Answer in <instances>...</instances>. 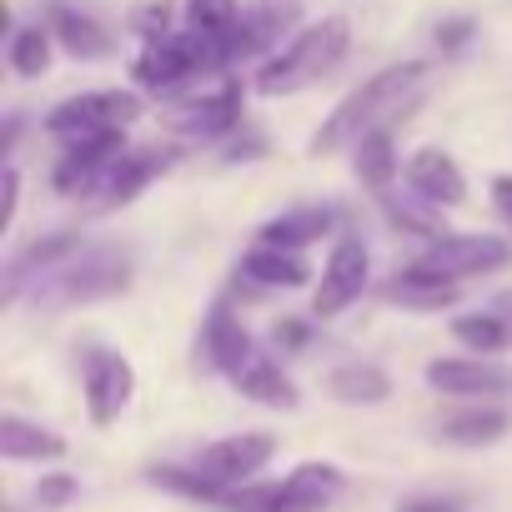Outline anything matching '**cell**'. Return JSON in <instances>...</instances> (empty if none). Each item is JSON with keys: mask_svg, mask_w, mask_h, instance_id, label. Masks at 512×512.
Masks as SVG:
<instances>
[{"mask_svg": "<svg viewBox=\"0 0 512 512\" xmlns=\"http://www.w3.org/2000/svg\"><path fill=\"white\" fill-rule=\"evenodd\" d=\"M432 81V66L427 61H402V66H387L377 76H367L357 91H347L337 101V111L317 126L312 136V156H332L342 146H357L367 131L377 126H392V116H402Z\"/></svg>", "mask_w": 512, "mask_h": 512, "instance_id": "6da1fadb", "label": "cell"}, {"mask_svg": "<svg viewBox=\"0 0 512 512\" xmlns=\"http://www.w3.org/2000/svg\"><path fill=\"white\" fill-rule=\"evenodd\" d=\"M347 51H352V26H347V16H322L317 26L292 31L287 46L262 61V71L251 76V91H256V96H297V91L317 86L327 71H337Z\"/></svg>", "mask_w": 512, "mask_h": 512, "instance_id": "7a4b0ae2", "label": "cell"}, {"mask_svg": "<svg viewBox=\"0 0 512 512\" xmlns=\"http://www.w3.org/2000/svg\"><path fill=\"white\" fill-rule=\"evenodd\" d=\"M126 287H131V251H121V246H71L61 262H51L26 292L36 297V307L66 312V307L116 297Z\"/></svg>", "mask_w": 512, "mask_h": 512, "instance_id": "3957f363", "label": "cell"}, {"mask_svg": "<svg viewBox=\"0 0 512 512\" xmlns=\"http://www.w3.org/2000/svg\"><path fill=\"white\" fill-rule=\"evenodd\" d=\"M347 477L332 462H302L277 482H241L231 492H221L216 507L226 512H327L342 497Z\"/></svg>", "mask_w": 512, "mask_h": 512, "instance_id": "277c9868", "label": "cell"}, {"mask_svg": "<svg viewBox=\"0 0 512 512\" xmlns=\"http://www.w3.org/2000/svg\"><path fill=\"white\" fill-rule=\"evenodd\" d=\"M507 262H512V241H502V236H492V231H447V236H432V241L412 256V267L437 272V277H452V282L502 272Z\"/></svg>", "mask_w": 512, "mask_h": 512, "instance_id": "5b68a950", "label": "cell"}, {"mask_svg": "<svg viewBox=\"0 0 512 512\" xmlns=\"http://www.w3.org/2000/svg\"><path fill=\"white\" fill-rule=\"evenodd\" d=\"M141 116V96L136 91H86V96H66L61 106L46 111V131L71 141V136H101V131H126Z\"/></svg>", "mask_w": 512, "mask_h": 512, "instance_id": "8992f818", "label": "cell"}, {"mask_svg": "<svg viewBox=\"0 0 512 512\" xmlns=\"http://www.w3.org/2000/svg\"><path fill=\"white\" fill-rule=\"evenodd\" d=\"M81 397H86V417L96 427H111L136 397V367L111 347H91L81 362Z\"/></svg>", "mask_w": 512, "mask_h": 512, "instance_id": "52a82bcc", "label": "cell"}, {"mask_svg": "<svg viewBox=\"0 0 512 512\" xmlns=\"http://www.w3.org/2000/svg\"><path fill=\"white\" fill-rule=\"evenodd\" d=\"M277 457V437L272 432H231V437H216L196 452V467L201 477H211L221 492L241 487V482H256L267 462ZM221 502V497H216Z\"/></svg>", "mask_w": 512, "mask_h": 512, "instance_id": "ba28073f", "label": "cell"}, {"mask_svg": "<svg viewBox=\"0 0 512 512\" xmlns=\"http://www.w3.org/2000/svg\"><path fill=\"white\" fill-rule=\"evenodd\" d=\"M367 277H372V256L362 246V236H342L327 256V267H322V282L312 292V317H337L347 312L362 292H367Z\"/></svg>", "mask_w": 512, "mask_h": 512, "instance_id": "9c48e42d", "label": "cell"}, {"mask_svg": "<svg viewBox=\"0 0 512 512\" xmlns=\"http://www.w3.org/2000/svg\"><path fill=\"white\" fill-rule=\"evenodd\" d=\"M427 387L442 397H507L512 392V367H497L492 357H437L427 362Z\"/></svg>", "mask_w": 512, "mask_h": 512, "instance_id": "30bf717a", "label": "cell"}, {"mask_svg": "<svg viewBox=\"0 0 512 512\" xmlns=\"http://www.w3.org/2000/svg\"><path fill=\"white\" fill-rule=\"evenodd\" d=\"M236 121H241V86L236 81H216L211 91L181 101L166 116V126L181 131V136H191V141H216V136L236 131Z\"/></svg>", "mask_w": 512, "mask_h": 512, "instance_id": "8fae6325", "label": "cell"}, {"mask_svg": "<svg viewBox=\"0 0 512 512\" xmlns=\"http://www.w3.org/2000/svg\"><path fill=\"white\" fill-rule=\"evenodd\" d=\"M166 166V151H151V146H141V151H116L111 156V166L101 171V181H96V211H116V206H131L146 186H151V176Z\"/></svg>", "mask_w": 512, "mask_h": 512, "instance_id": "7c38bea8", "label": "cell"}, {"mask_svg": "<svg viewBox=\"0 0 512 512\" xmlns=\"http://www.w3.org/2000/svg\"><path fill=\"white\" fill-rule=\"evenodd\" d=\"M236 277H241V282H251V287H287V292H297V287H307L317 272L302 262V251H297V246L256 241V246L241 256Z\"/></svg>", "mask_w": 512, "mask_h": 512, "instance_id": "4fadbf2b", "label": "cell"}, {"mask_svg": "<svg viewBox=\"0 0 512 512\" xmlns=\"http://www.w3.org/2000/svg\"><path fill=\"white\" fill-rule=\"evenodd\" d=\"M201 352H206V362L231 382V377L251 362L256 342H251V332L236 322V312H231L226 302H216V307L206 312V327H201Z\"/></svg>", "mask_w": 512, "mask_h": 512, "instance_id": "5bb4252c", "label": "cell"}, {"mask_svg": "<svg viewBox=\"0 0 512 512\" xmlns=\"http://www.w3.org/2000/svg\"><path fill=\"white\" fill-rule=\"evenodd\" d=\"M407 186L422 191V196L437 201V206H462V201H467V176H462V166H457L447 151H437V146H427V151H417V156L407 161Z\"/></svg>", "mask_w": 512, "mask_h": 512, "instance_id": "9a60e30c", "label": "cell"}, {"mask_svg": "<svg viewBox=\"0 0 512 512\" xmlns=\"http://www.w3.org/2000/svg\"><path fill=\"white\" fill-rule=\"evenodd\" d=\"M231 387L241 392V397H251V402H262V407H277V412H292L297 407V382L282 372V362L277 357H267L262 347L251 352V362L231 377Z\"/></svg>", "mask_w": 512, "mask_h": 512, "instance_id": "2e32d148", "label": "cell"}, {"mask_svg": "<svg viewBox=\"0 0 512 512\" xmlns=\"http://www.w3.org/2000/svg\"><path fill=\"white\" fill-rule=\"evenodd\" d=\"M46 26H51L56 46H61L66 56H76V61H101V56H111V51H116V41H111L91 16H81L76 6H66V0H56V6H51Z\"/></svg>", "mask_w": 512, "mask_h": 512, "instance_id": "e0dca14e", "label": "cell"}, {"mask_svg": "<svg viewBox=\"0 0 512 512\" xmlns=\"http://www.w3.org/2000/svg\"><path fill=\"white\" fill-rule=\"evenodd\" d=\"M292 21H297V0H262L256 11H246L236 26V61H251L267 46H277L282 31H292Z\"/></svg>", "mask_w": 512, "mask_h": 512, "instance_id": "ac0fdd59", "label": "cell"}, {"mask_svg": "<svg viewBox=\"0 0 512 512\" xmlns=\"http://www.w3.org/2000/svg\"><path fill=\"white\" fill-rule=\"evenodd\" d=\"M0 457L6 462H56V457H66V437H56L41 422L6 412L0 417Z\"/></svg>", "mask_w": 512, "mask_h": 512, "instance_id": "d6986e66", "label": "cell"}, {"mask_svg": "<svg viewBox=\"0 0 512 512\" xmlns=\"http://www.w3.org/2000/svg\"><path fill=\"white\" fill-rule=\"evenodd\" d=\"M382 292H387V302H397L407 312H442V307L457 302V282L437 277V272H422V267H402Z\"/></svg>", "mask_w": 512, "mask_h": 512, "instance_id": "ffe728a7", "label": "cell"}, {"mask_svg": "<svg viewBox=\"0 0 512 512\" xmlns=\"http://www.w3.org/2000/svg\"><path fill=\"white\" fill-rule=\"evenodd\" d=\"M507 427H512V412H507V407L477 402V407L452 412V417L437 427V437L452 442V447H492L497 437H507Z\"/></svg>", "mask_w": 512, "mask_h": 512, "instance_id": "44dd1931", "label": "cell"}, {"mask_svg": "<svg viewBox=\"0 0 512 512\" xmlns=\"http://www.w3.org/2000/svg\"><path fill=\"white\" fill-rule=\"evenodd\" d=\"M352 171H357V181H362L367 191H377V196L392 191V181H397V171H402L392 126H377V131H367V136L352 146Z\"/></svg>", "mask_w": 512, "mask_h": 512, "instance_id": "7402d4cb", "label": "cell"}, {"mask_svg": "<svg viewBox=\"0 0 512 512\" xmlns=\"http://www.w3.org/2000/svg\"><path fill=\"white\" fill-rule=\"evenodd\" d=\"M337 226V211L332 206H297V211H282L262 226V241H277V246H312L322 236H332Z\"/></svg>", "mask_w": 512, "mask_h": 512, "instance_id": "603a6c76", "label": "cell"}, {"mask_svg": "<svg viewBox=\"0 0 512 512\" xmlns=\"http://www.w3.org/2000/svg\"><path fill=\"white\" fill-rule=\"evenodd\" d=\"M327 392L337 402H347V407H377V402L392 397V377L382 367H372V362H347V367H337L327 377Z\"/></svg>", "mask_w": 512, "mask_h": 512, "instance_id": "cb8c5ba5", "label": "cell"}, {"mask_svg": "<svg viewBox=\"0 0 512 512\" xmlns=\"http://www.w3.org/2000/svg\"><path fill=\"white\" fill-rule=\"evenodd\" d=\"M382 211H387V221H392L397 231H412V236H447L442 206L427 201V196L412 191V186H407V196H402V191H382Z\"/></svg>", "mask_w": 512, "mask_h": 512, "instance_id": "d4e9b609", "label": "cell"}, {"mask_svg": "<svg viewBox=\"0 0 512 512\" xmlns=\"http://www.w3.org/2000/svg\"><path fill=\"white\" fill-rule=\"evenodd\" d=\"M452 337L467 347V352H477V357H497L502 347H512V322L492 307V312H467V317H457L452 322Z\"/></svg>", "mask_w": 512, "mask_h": 512, "instance_id": "484cf974", "label": "cell"}, {"mask_svg": "<svg viewBox=\"0 0 512 512\" xmlns=\"http://www.w3.org/2000/svg\"><path fill=\"white\" fill-rule=\"evenodd\" d=\"M241 0H186V26L201 31V36H216L231 46V61H236V26H241Z\"/></svg>", "mask_w": 512, "mask_h": 512, "instance_id": "4316f807", "label": "cell"}, {"mask_svg": "<svg viewBox=\"0 0 512 512\" xmlns=\"http://www.w3.org/2000/svg\"><path fill=\"white\" fill-rule=\"evenodd\" d=\"M51 46H56V36H51V26H21L16 36H11V46H6V61H11V71L16 76H41L46 66H51Z\"/></svg>", "mask_w": 512, "mask_h": 512, "instance_id": "83f0119b", "label": "cell"}, {"mask_svg": "<svg viewBox=\"0 0 512 512\" xmlns=\"http://www.w3.org/2000/svg\"><path fill=\"white\" fill-rule=\"evenodd\" d=\"M146 477H151L156 487L176 492V497H191V502H211V507H216V497H221V487H216L211 477H201L196 462H191V467H171V462H161V467H146Z\"/></svg>", "mask_w": 512, "mask_h": 512, "instance_id": "f1b7e54d", "label": "cell"}, {"mask_svg": "<svg viewBox=\"0 0 512 512\" xmlns=\"http://www.w3.org/2000/svg\"><path fill=\"white\" fill-rule=\"evenodd\" d=\"M392 512H467V497H457V492H412Z\"/></svg>", "mask_w": 512, "mask_h": 512, "instance_id": "f546056e", "label": "cell"}, {"mask_svg": "<svg viewBox=\"0 0 512 512\" xmlns=\"http://www.w3.org/2000/svg\"><path fill=\"white\" fill-rule=\"evenodd\" d=\"M76 492H81V482L71 472H51V477L36 482V507H66Z\"/></svg>", "mask_w": 512, "mask_h": 512, "instance_id": "4dcf8cb0", "label": "cell"}, {"mask_svg": "<svg viewBox=\"0 0 512 512\" xmlns=\"http://www.w3.org/2000/svg\"><path fill=\"white\" fill-rule=\"evenodd\" d=\"M472 36H477V26H472L467 16H457V21H442V26H437V46H442V51H462Z\"/></svg>", "mask_w": 512, "mask_h": 512, "instance_id": "1f68e13d", "label": "cell"}, {"mask_svg": "<svg viewBox=\"0 0 512 512\" xmlns=\"http://www.w3.org/2000/svg\"><path fill=\"white\" fill-rule=\"evenodd\" d=\"M0 186H6V206H0V231H11V221H16V201H21V176H16V166H6Z\"/></svg>", "mask_w": 512, "mask_h": 512, "instance_id": "d6a6232c", "label": "cell"}, {"mask_svg": "<svg viewBox=\"0 0 512 512\" xmlns=\"http://www.w3.org/2000/svg\"><path fill=\"white\" fill-rule=\"evenodd\" d=\"M307 337H312V327H307V322H282V327H277V347H282V352L307 347Z\"/></svg>", "mask_w": 512, "mask_h": 512, "instance_id": "836d02e7", "label": "cell"}, {"mask_svg": "<svg viewBox=\"0 0 512 512\" xmlns=\"http://www.w3.org/2000/svg\"><path fill=\"white\" fill-rule=\"evenodd\" d=\"M492 201H497V211L512 221V176H492Z\"/></svg>", "mask_w": 512, "mask_h": 512, "instance_id": "e575fe53", "label": "cell"}, {"mask_svg": "<svg viewBox=\"0 0 512 512\" xmlns=\"http://www.w3.org/2000/svg\"><path fill=\"white\" fill-rule=\"evenodd\" d=\"M492 307H497V312H502V317H507V322H512V292H502V297H497V302H492Z\"/></svg>", "mask_w": 512, "mask_h": 512, "instance_id": "d590c367", "label": "cell"}]
</instances>
